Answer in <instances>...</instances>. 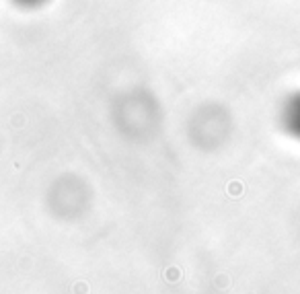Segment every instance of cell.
<instances>
[{"instance_id": "obj_2", "label": "cell", "mask_w": 300, "mask_h": 294, "mask_svg": "<svg viewBox=\"0 0 300 294\" xmlns=\"http://www.w3.org/2000/svg\"><path fill=\"white\" fill-rule=\"evenodd\" d=\"M15 6L19 8H25V10H33V8H39V6H44L48 4L50 0H10Z\"/></svg>"}, {"instance_id": "obj_1", "label": "cell", "mask_w": 300, "mask_h": 294, "mask_svg": "<svg viewBox=\"0 0 300 294\" xmlns=\"http://www.w3.org/2000/svg\"><path fill=\"white\" fill-rule=\"evenodd\" d=\"M282 125L288 134L294 136L296 140H300V93H294V95L284 103Z\"/></svg>"}]
</instances>
